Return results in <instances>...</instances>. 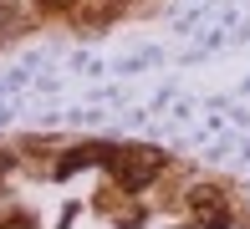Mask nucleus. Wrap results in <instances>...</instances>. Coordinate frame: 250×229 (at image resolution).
<instances>
[{
    "label": "nucleus",
    "mask_w": 250,
    "mask_h": 229,
    "mask_svg": "<svg viewBox=\"0 0 250 229\" xmlns=\"http://www.w3.org/2000/svg\"><path fill=\"white\" fill-rule=\"evenodd\" d=\"M112 168H118V178L128 183V189H143V183L164 168V158H158L153 148H133L128 158H112Z\"/></svg>",
    "instance_id": "1"
}]
</instances>
